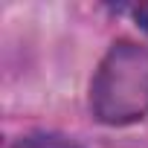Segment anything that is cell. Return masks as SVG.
<instances>
[{
  "instance_id": "cell-1",
  "label": "cell",
  "mask_w": 148,
  "mask_h": 148,
  "mask_svg": "<svg viewBox=\"0 0 148 148\" xmlns=\"http://www.w3.org/2000/svg\"><path fill=\"white\" fill-rule=\"evenodd\" d=\"M93 116L105 125H128L148 116V49L119 41L102 58L90 84Z\"/></svg>"
},
{
  "instance_id": "cell-2",
  "label": "cell",
  "mask_w": 148,
  "mask_h": 148,
  "mask_svg": "<svg viewBox=\"0 0 148 148\" xmlns=\"http://www.w3.org/2000/svg\"><path fill=\"white\" fill-rule=\"evenodd\" d=\"M134 18H136V21H139V26L148 32V3H139V6L134 9Z\"/></svg>"
}]
</instances>
